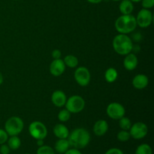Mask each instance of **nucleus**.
<instances>
[{
  "label": "nucleus",
  "instance_id": "nucleus-3",
  "mask_svg": "<svg viewBox=\"0 0 154 154\" xmlns=\"http://www.w3.org/2000/svg\"><path fill=\"white\" fill-rule=\"evenodd\" d=\"M116 30L120 34H129L132 32L137 27L135 17L131 14H122L119 17L114 23Z\"/></svg>",
  "mask_w": 154,
  "mask_h": 154
},
{
  "label": "nucleus",
  "instance_id": "nucleus-39",
  "mask_svg": "<svg viewBox=\"0 0 154 154\" xmlns=\"http://www.w3.org/2000/svg\"><path fill=\"white\" fill-rule=\"evenodd\" d=\"M14 1H18V0H14Z\"/></svg>",
  "mask_w": 154,
  "mask_h": 154
},
{
  "label": "nucleus",
  "instance_id": "nucleus-31",
  "mask_svg": "<svg viewBox=\"0 0 154 154\" xmlns=\"http://www.w3.org/2000/svg\"><path fill=\"white\" fill-rule=\"evenodd\" d=\"M51 56L54 58V60H57V59H60L62 57V53L60 50L56 49L54 50L51 53Z\"/></svg>",
  "mask_w": 154,
  "mask_h": 154
},
{
  "label": "nucleus",
  "instance_id": "nucleus-12",
  "mask_svg": "<svg viewBox=\"0 0 154 154\" xmlns=\"http://www.w3.org/2000/svg\"><path fill=\"white\" fill-rule=\"evenodd\" d=\"M66 93L62 90H56L52 93L51 96V102L55 105L56 107L58 108H62L66 105Z\"/></svg>",
  "mask_w": 154,
  "mask_h": 154
},
{
  "label": "nucleus",
  "instance_id": "nucleus-2",
  "mask_svg": "<svg viewBox=\"0 0 154 154\" xmlns=\"http://www.w3.org/2000/svg\"><path fill=\"white\" fill-rule=\"evenodd\" d=\"M112 46L117 54L126 56L132 51L133 43L132 39L127 35L119 34L113 39Z\"/></svg>",
  "mask_w": 154,
  "mask_h": 154
},
{
  "label": "nucleus",
  "instance_id": "nucleus-8",
  "mask_svg": "<svg viewBox=\"0 0 154 154\" xmlns=\"http://www.w3.org/2000/svg\"><path fill=\"white\" fill-rule=\"evenodd\" d=\"M107 115L111 119L114 120H119L121 117H124L126 114V109L124 106L118 102H111L106 108Z\"/></svg>",
  "mask_w": 154,
  "mask_h": 154
},
{
  "label": "nucleus",
  "instance_id": "nucleus-10",
  "mask_svg": "<svg viewBox=\"0 0 154 154\" xmlns=\"http://www.w3.org/2000/svg\"><path fill=\"white\" fill-rule=\"evenodd\" d=\"M135 19L137 26L141 28H147L153 23V14L149 9L142 8L138 11Z\"/></svg>",
  "mask_w": 154,
  "mask_h": 154
},
{
  "label": "nucleus",
  "instance_id": "nucleus-5",
  "mask_svg": "<svg viewBox=\"0 0 154 154\" xmlns=\"http://www.w3.org/2000/svg\"><path fill=\"white\" fill-rule=\"evenodd\" d=\"M85 104V101L81 96L74 95L67 99L65 106L71 114H78L84 109Z\"/></svg>",
  "mask_w": 154,
  "mask_h": 154
},
{
  "label": "nucleus",
  "instance_id": "nucleus-38",
  "mask_svg": "<svg viewBox=\"0 0 154 154\" xmlns=\"http://www.w3.org/2000/svg\"><path fill=\"white\" fill-rule=\"evenodd\" d=\"M24 154H31V153H24Z\"/></svg>",
  "mask_w": 154,
  "mask_h": 154
},
{
  "label": "nucleus",
  "instance_id": "nucleus-9",
  "mask_svg": "<svg viewBox=\"0 0 154 154\" xmlns=\"http://www.w3.org/2000/svg\"><path fill=\"white\" fill-rule=\"evenodd\" d=\"M75 80L78 85L81 87H86L88 85L91 80V75L87 68L81 66L77 68L74 73Z\"/></svg>",
  "mask_w": 154,
  "mask_h": 154
},
{
  "label": "nucleus",
  "instance_id": "nucleus-6",
  "mask_svg": "<svg viewBox=\"0 0 154 154\" xmlns=\"http://www.w3.org/2000/svg\"><path fill=\"white\" fill-rule=\"evenodd\" d=\"M29 132L34 139L44 140L48 135V129L42 122L34 121L29 126Z\"/></svg>",
  "mask_w": 154,
  "mask_h": 154
},
{
  "label": "nucleus",
  "instance_id": "nucleus-37",
  "mask_svg": "<svg viewBox=\"0 0 154 154\" xmlns=\"http://www.w3.org/2000/svg\"><path fill=\"white\" fill-rule=\"evenodd\" d=\"M112 1H114V2H119V1H121V0H112Z\"/></svg>",
  "mask_w": 154,
  "mask_h": 154
},
{
  "label": "nucleus",
  "instance_id": "nucleus-11",
  "mask_svg": "<svg viewBox=\"0 0 154 154\" xmlns=\"http://www.w3.org/2000/svg\"><path fill=\"white\" fill-rule=\"evenodd\" d=\"M66 65L61 59L54 60L50 65V73L55 77H59L64 73L66 70Z\"/></svg>",
  "mask_w": 154,
  "mask_h": 154
},
{
  "label": "nucleus",
  "instance_id": "nucleus-21",
  "mask_svg": "<svg viewBox=\"0 0 154 154\" xmlns=\"http://www.w3.org/2000/svg\"><path fill=\"white\" fill-rule=\"evenodd\" d=\"M63 62H64L66 66L69 68H72V69L76 68L78 66V63H79L78 59L74 55L66 56L64 60H63Z\"/></svg>",
  "mask_w": 154,
  "mask_h": 154
},
{
  "label": "nucleus",
  "instance_id": "nucleus-36",
  "mask_svg": "<svg viewBox=\"0 0 154 154\" xmlns=\"http://www.w3.org/2000/svg\"><path fill=\"white\" fill-rule=\"evenodd\" d=\"M130 1L132 2H140L141 0H130Z\"/></svg>",
  "mask_w": 154,
  "mask_h": 154
},
{
  "label": "nucleus",
  "instance_id": "nucleus-30",
  "mask_svg": "<svg viewBox=\"0 0 154 154\" xmlns=\"http://www.w3.org/2000/svg\"><path fill=\"white\" fill-rule=\"evenodd\" d=\"M105 154H124L123 152L120 149L116 148V147H114V148H111L109 150H107L105 152Z\"/></svg>",
  "mask_w": 154,
  "mask_h": 154
},
{
  "label": "nucleus",
  "instance_id": "nucleus-24",
  "mask_svg": "<svg viewBox=\"0 0 154 154\" xmlns=\"http://www.w3.org/2000/svg\"><path fill=\"white\" fill-rule=\"evenodd\" d=\"M130 138L131 136L129 131L123 130V129H121L117 135V140L120 142H126L130 139Z\"/></svg>",
  "mask_w": 154,
  "mask_h": 154
},
{
  "label": "nucleus",
  "instance_id": "nucleus-15",
  "mask_svg": "<svg viewBox=\"0 0 154 154\" xmlns=\"http://www.w3.org/2000/svg\"><path fill=\"white\" fill-rule=\"evenodd\" d=\"M93 131L95 135L98 137L105 135L108 131V123L105 120H99L95 123Z\"/></svg>",
  "mask_w": 154,
  "mask_h": 154
},
{
  "label": "nucleus",
  "instance_id": "nucleus-33",
  "mask_svg": "<svg viewBox=\"0 0 154 154\" xmlns=\"http://www.w3.org/2000/svg\"><path fill=\"white\" fill-rule=\"evenodd\" d=\"M88 2L92 3V4H99L100 3L102 0H87Z\"/></svg>",
  "mask_w": 154,
  "mask_h": 154
},
{
  "label": "nucleus",
  "instance_id": "nucleus-7",
  "mask_svg": "<svg viewBox=\"0 0 154 154\" xmlns=\"http://www.w3.org/2000/svg\"><path fill=\"white\" fill-rule=\"evenodd\" d=\"M131 138L135 140L143 139L148 133V127L142 122H137L132 124L129 130Z\"/></svg>",
  "mask_w": 154,
  "mask_h": 154
},
{
  "label": "nucleus",
  "instance_id": "nucleus-17",
  "mask_svg": "<svg viewBox=\"0 0 154 154\" xmlns=\"http://www.w3.org/2000/svg\"><path fill=\"white\" fill-rule=\"evenodd\" d=\"M70 148V144L67 138L64 139H58L54 145V150L60 154H63L66 153Z\"/></svg>",
  "mask_w": 154,
  "mask_h": 154
},
{
  "label": "nucleus",
  "instance_id": "nucleus-13",
  "mask_svg": "<svg viewBox=\"0 0 154 154\" xmlns=\"http://www.w3.org/2000/svg\"><path fill=\"white\" fill-rule=\"evenodd\" d=\"M132 83L134 88L137 89V90H143L148 85V77L144 74H138L134 77Z\"/></svg>",
  "mask_w": 154,
  "mask_h": 154
},
{
  "label": "nucleus",
  "instance_id": "nucleus-26",
  "mask_svg": "<svg viewBox=\"0 0 154 154\" xmlns=\"http://www.w3.org/2000/svg\"><path fill=\"white\" fill-rule=\"evenodd\" d=\"M71 117V113L67 109H63L59 112L58 119L60 122H67L69 121Z\"/></svg>",
  "mask_w": 154,
  "mask_h": 154
},
{
  "label": "nucleus",
  "instance_id": "nucleus-29",
  "mask_svg": "<svg viewBox=\"0 0 154 154\" xmlns=\"http://www.w3.org/2000/svg\"><path fill=\"white\" fill-rule=\"evenodd\" d=\"M11 149L7 144H2L0 145V153L1 154H10Z\"/></svg>",
  "mask_w": 154,
  "mask_h": 154
},
{
  "label": "nucleus",
  "instance_id": "nucleus-20",
  "mask_svg": "<svg viewBox=\"0 0 154 154\" xmlns=\"http://www.w3.org/2000/svg\"><path fill=\"white\" fill-rule=\"evenodd\" d=\"M7 144L11 150H18L21 146V140L17 135L10 136V138H8L7 140Z\"/></svg>",
  "mask_w": 154,
  "mask_h": 154
},
{
  "label": "nucleus",
  "instance_id": "nucleus-27",
  "mask_svg": "<svg viewBox=\"0 0 154 154\" xmlns=\"http://www.w3.org/2000/svg\"><path fill=\"white\" fill-rule=\"evenodd\" d=\"M8 137V135L5 129H0V145L7 142Z\"/></svg>",
  "mask_w": 154,
  "mask_h": 154
},
{
  "label": "nucleus",
  "instance_id": "nucleus-28",
  "mask_svg": "<svg viewBox=\"0 0 154 154\" xmlns=\"http://www.w3.org/2000/svg\"><path fill=\"white\" fill-rule=\"evenodd\" d=\"M141 2L143 8L150 9L154 5V0H141Z\"/></svg>",
  "mask_w": 154,
  "mask_h": 154
},
{
  "label": "nucleus",
  "instance_id": "nucleus-16",
  "mask_svg": "<svg viewBox=\"0 0 154 154\" xmlns=\"http://www.w3.org/2000/svg\"><path fill=\"white\" fill-rule=\"evenodd\" d=\"M69 132L67 126H65L62 123H58L56 124L54 127V134L58 139H64V138H68L69 137Z\"/></svg>",
  "mask_w": 154,
  "mask_h": 154
},
{
  "label": "nucleus",
  "instance_id": "nucleus-35",
  "mask_svg": "<svg viewBox=\"0 0 154 154\" xmlns=\"http://www.w3.org/2000/svg\"><path fill=\"white\" fill-rule=\"evenodd\" d=\"M3 81H4V78H3L2 74L0 72V85H2V84Z\"/></svg>",
  "mask_w": 154,
  "mask_h": 154
},
{
  "label": "nucleus",
  "instance_id": "nucleus-23",
  "mask_svg": "<svg viewBox=\"0 0 154 154\" xmlns=\"http://www.w3.org/2000/svg\"><path fill=\"white\" fill-rule=\"evenodd\" d=\"M119 126H120V129H123V130L129 131L131 126H132V122L128 117L124 116L119 120Z\"/></svg>",
  "mask_w": 154,
  "mask_h": 154
},
{
  "label": "nucleus",
  "instance_id": "nucleus-32",
  "mask_svg": "<svg viewBox=\"0 0 154 154\" xmlns=\"http://www.w3.org/2000/svg\"><path fill=\"white\" fill-rule=\"evenodd\" d=\"M63 154H82V153L78 149L72 147V148H69L66 153H64Z\"/></svg>",
  "mask_w": 154,
  "mask_h": 154
},
{
  "label": "nucleus",
  "instance_id": "nucleus-25",
  "mask_svg": "<svg viewBox=\"0 0 154 154\" xmlns=\"http://www.w3.org/2000/svg\"><path fill=\"white\" fill-rule=\"evenodd\" d=\"M36 154H55V150L49 145H42L38 147Z\"/></svg>",
  "mask_w": 154,
  "mask_h": 154
},
{
  "label": "nucleus",
  "instance_id": "nucleus-14",
  "mask_svg": "<svg viewBox=\"0 0 154 154\" xmlns=\"http://www.w3.org/2000/svg\"><path fill=\"white\" fill-rule=\"evenodd\" d=\"M138 57L133 53H129L125 57L123 60V66L127 71H133L138 66Z\"/></svg>",
  "mask_w": 154,
  "mask_h": 154
},
{
  "label": "nucleus",
  "instance_id": "nucleus-4",
  "mask_svg": "<svg viewBox=\"0 0 154 154\" xmlns=\"http://www.w3.org/2000/svg\"><path fill=\"white\" fill-rule=\"evenodd\" d=\"M24 128V123L22 119L19 117H10L6 120L5 123V130L8 136L18 135L23 132Z\"/></svg>",
  "mask_w": 154,
  "mask_h": 154
},
{
  "label": "nucleus",
  "instance_id": "nucleus-34",
  "mask_svg": "<svg viewBox=\"0 0 154 154\" xmlns=\"http://www.w3.org/2000/svg\"><path fill=\"white\" fill-rule=\"evenodd\" d=\"M44 140L43 139H39V140H37V145L38 146V147H41V146L44 145Z\"/></svg>",
  "mask_w": 154,
  "mask_h": 154
},
{
  "label": "nucleus",
  "instance_id": "nucleus-22",
  "mask_svg": "<svg viewBox=\"0 0 154 154\" xmlns=\"http://www.w3.org/2000/svg\"><path fill=\"white\" fill-rule=\"evenodd\" d=\"M135 154H153V150L148 144H141L138 146Z\"/></svg>",
  "mask_w": 154,
  "mask_h": 154
},
{
  "label": "nucleus",
  "instance_id": "nucleus-19",
  "mask_svg": "<svg viewBox=\"0 0 154 154\" xmlns=\"http://www.w3.org/2000/svg\"><path fill=\"white\" fill-rule=\"evenodd\" d=\"M118 78V72L114 68H109L105 71V79L108 83H114Z\"/></svg>",
  "mask_w": 154,
  "mask_h": 154
},
{
  "label": "nucleus",
  "instance_id": "nucleus-1",
  "mask_svg": "<svg viewBox=\"0 0 154 154\" xmlns=\"http://www.w3.org/2000/svg\"><path fill=\"white\" fill-rule=\"evenodd\" d=\"M67 139L70 144V147L80 150L88 146L91 136L90 132L84 128H77L69 133Z\"/></svg>",
  "mask_w": 154,
  "mask_h": 154
},
{
  "label": "nucleus",
  "instance_id": "nucleus-18",
  "mask_svg": "<svg viewBox=\"0 0 154 154\" xmlns=\"http://www.w3.org/2000/svg\"><path fill=\"white\" fill-rule=\"evenodd\" d=\"M119 9L122 14H131L134 10L133 2L130 0H121L119 5Z\"/></svg>",
  "mask_w": 154,
  "mask_h": 154
}]
</instances>
